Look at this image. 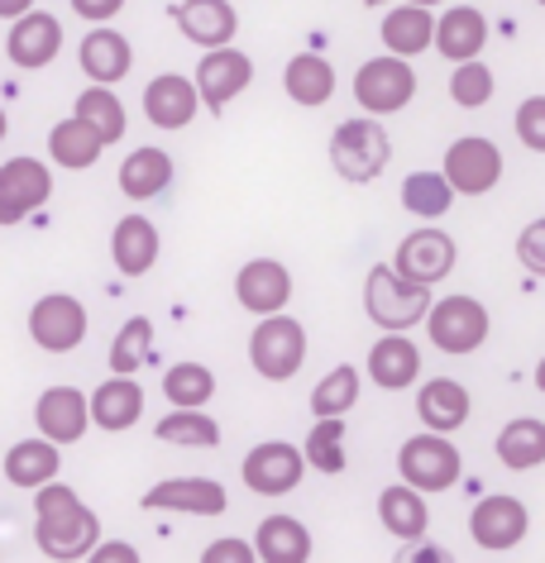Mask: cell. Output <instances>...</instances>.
<instances>
[{"instance_id":"6da1fadb","label":"cell","mask_w":545,"mask_h":563,"mask_svg":"<svg viewBox=\"0 0 545 563\" xmlns=\"http://www.w3.org/2000/svg\"><path fill=\"white\" fill-rule=\"evenodd\" d=\"M34 520H39V549L48 559H91V549L101 544V520L73 487H63L58 477L34 492Z\"/></svg>"},{"instance_id":"7a4b0ae2","label":"cell","mask_w":545,"mask_h":563,"mask_svg":"<svg viewBox=\"0 0 545 563\" xmlns=\"http://www.w3.org/2000/svg\"><path fill=\"white\" fill-rule=\"evenodd\" d=\"M363 311L379 330H412L430 316V287L402 277L393 263H373L363 277Z\"/></svg>"},{"instance_id":"3957f363","label":"cell","mask_w":545,"mask_h":563,"mask_svg":"<svg viewBox=\"0 0 545 563\" xmlns=\"http://www.w3.org/2000/svg\"><path fill=\"white\" fill-rule=\"evenodd\" d=\"M393 158V139L379 124V115H355L330 134V167L355 187H369Z\"/></svg>"},{"instance_id":"277c9868","label":"cell","mask_w":545,"mask_h":563,"mask_svg":"<svg viewBox=\"0 0 545 563\" xmlns=\"http://www.w3.org/2000/svg\"><path fill=\"white\" fill-rule=\"evenodd\" d=\"M249 363L263 383H287V377L302 373L306 363V330L302 320H292L287 311L259 316L254 334H249Z\"/></svg>"},{"instance_id":"5b68a950","label":"cell","mask_w":545,"mask_h":563,"mask_svg":"<svg viewBox=\"0 0 545 563\" xmlns=\"http://www.w3.org/2000/svg\"><path fill=\"white\" fill-rule=\"evenodd\" d=\"M397 473L402 483H412L416 492H450L465 477V459L450 444V434L440 430H422L397 449Z\"/></svg>"},{"instance_id":"8992f818","label":"cell","mask_w":545,"mask_h":563,"mask_svg":"<svg viewBox=\"0 0 545 563\" xmlns=\"http://www.w3.org/2000/svg\"><path fill=\"white\" fill-rule=\"evenodd\" d=\"M416 96V73H412V58H397V53H383V58H369L355 73V101L359 110L369 115H397L407 110Z\"/></svg>"},{"instance_id":"52a82bcc","label":"cell","mask_w":545,"mask_h":563,"mask_svg":"<svg viewBox=\"0 0 545 563\" xmlns=\"http://www.w3.org/2000/svg\"><path fill=\"white\" fill-rule=\"evenodd\" d=\"M488 330H493V316H488L483 301L473 297H445V301H430V316H426V334L440 354H473V349L488 344Z\"/></svg>"},{"instance_id":"ba28073f","label":"cell","mask_w":545,"mask_h":563,"mask_svg":"<svg viewBox=\"0 0 545 563\" xmlns=\"http://www.w3.org/2000/svg\"><path fill=\"white\" fill-rule=\"evenodd\" d=\"M306 468H312V463H306V454H302L297 444L263 440V444H254L244 454L240 477H244L249 492H259V497H287V492H297Z\"/></svg>"},{"instance_id":"9c48e42d","label":"cell","mask_w":545,"mask_h":563,"mask_svg":"<svg viewBox=\"0 0 545 563\" xmlns=\"http://www.w3.org/2000/svg\"><path fill=\"white\" fill-rule=\"evenodd\" d=\"M87 325H91L87 306L77 297H67V291H48L30 311V340L44 349V354H73V349L87 340Z\"/></svg>"},{"instance_id":"30bf717a","label":"cell","mask_w":545,"mask_h":563,"mask_svg":"<svg viewBox=\"0 0 545 563\" xmlns=\"http://www.w3.org/2000/svg\"><path fill=\"white\" fill-rule=\"evenodd\" d=\"M526 530H531L526 501L508 497V492H488V497H479L473 501V511H469V534H473V544L479 549H488V554L516 549L526 540Z\"/></svg>"},{"instance_id":"8fae6325","label":"cell","mask_w":545,"mask_h":563,"mask_svg":"<svg viewBox=\"0 0 545 563\" xmlns=\"http://www.w3.org/2000/svg\"><path fill=\"white\" fill-rule=\"evenodd\" d=\"M445 177L459 196H488L502 181V148L483 134H465L445 148Z\"/></svg>"},{"instance_id":"7c38bea8","label":"cell","mask_w":545,"mask_h":563,"mask_svg":"<svg viewBox=\"0 0 545 563\" xmlns=\"http://www.w3.org/2000/svg\"><path fill=\"white\" fill-rule=\"evenodd\" d=\"M63 53V20L48 10H24L20 20H10L6 34V58L20 73H44V67Z\"/></svg>"},{"instance_id":"4fadbf2b","label":"cell","mask_w":545,"mask_h":563,"mask_svg":"<svg viewBox=\"0 0 545 563\" xmlns=\"http://www.w3.org/2000/svg\"><path fill=\"white\" fill-rule=\"evenodd\" d=\"M249 81H254V58H249V53H240L235 44L206 48V53H201V63H197V91H201V106H206V110L226 115V106H230L240 91H249Z\"/></svg>"},{"instance_id":"5bb4252c","label":"cell","mask_w":545,"mask_h":563,"mask_svg":"<svg viewBox=\"0 0 545 563\" xmlns=\"http://www.w3.org/2000/svg\"><path fill=\"white\" fill-rule=\"evenodd\" d=\"M53 196V173L39 158H6L0 163V224L30 220Z\"/></svg>"},{"instance_id":"9a60e30c","label":"cell","mask_w":545,"mask_h":563,"mask_svg":"<svg viewBox=\"0 0 545 563\" xmlns=\"http://www.w3.org/2000/svg\"><path fill=\"white\" fill-rule=\"evenodd\" d=\"M455 258H459L455 239L445 234V230H436V224H422V230H412V234L397 244L393 267H397L402 277L436 287V282H445V277L455 273Z\"/></svg>"},{"instance_id":"2e32d148","label":"cell","mask_w":545,"mask_h":563,"mask_svg":"<svg viewBox=\"0 0 545 563\" xmlns=\"http://www.w3.org/2000/svg\"><path fill=\"white\" fill-rule=\"evenodd\" d=\"M144 511H187V516H220L230 506L216 477H163L144 492Z\"/></svg>"},{"instance_id":"e0dca14e","label":"cell","mask_w":545,"mask_h":563,"mask_svg":"<svg viewBox=\"0 0 545 563\" xmlns=\"http://www.w3.org/2000/svg\"><path fill=\"white\" fill-rule=\"evenodd\" d=\"M34 426L39 434H48L53 444H77L81 434L91 430V397L77 387H48L44 397L34 401Z\"/></svg>"},{"instance_id":"ac0fdd59","label":"cell","mask_w":545,"mask_h":563,"mask_svg":"<svg viewBox=\"0 0 545 563\" xmlns=\"http://www.w3.org/2000/svg\"><path fill=\"white\" fill-rule=\"evenodd\" d=\"M201 110V91H197V77H182V73H159L144 87V115L149 124L159 130H187Z\"/></svg>"},{"instance_id":"d6986e66","label":"cell","mask_w":545,"mask_h":563,"mask_svg":"<svg viewBox=\"0 0 545 563\" xmlns=\"http://www.w3.org/2000/svg\"><path fill=\"white\" fill-rule=\"evenodd\" d=\"M235 301L254 316H273V311H287L292 301V273L277 258H254L240 267L235 277Z\"/></svg>"},{"instance_id":"ffe728a7","label":"cell","mask_w":545,"mask_h":563,"mask_svg":"<svg viewBox=\"0 0 545 563\" xmlns=\"http://www.w3.org/2000/svg\"><path fill=\"white\" fill-rule=\"evenodd\" d=\"M177 30L197 48H226L240 34V15L230 0H182L177 5Z\"/></svg>"},{"instance_id":"44dd1931","label":"cell","mask_w":545,"mask_h":563,"mask_svg":"<svg viewBox=\"0 0 545 563\" xmlns=\"http://www.w3.org/2000/svg\"><path fill=\"white\" fill-rule=\"evenodd\" d=\"M77 63H81V73H87L91 81H101V87H116V81L130 77V67H134V48H130V38L116 34L110 24H96V30H91L87 38H81Z\"/></svg>"},{"instance_id":"7402d4cb","label":"cell","mask_w":545,"mask_h":563,"mask_svg":"<svg viewBox=\"0 0 545 563\" xmlns=\"http://www.w3.org/2000/svg\"><path fill=\"white\" fill-rule=\"evenodd\" d=\"M416 416H422L426 430L455 434L473 416V397L455 377H430V383H422V391H416Z\"/></svg>"},{"instance_id":"603a6c76","label":"cell","mask_w":545,"mask_h":563,"mask_svg":"<svg viewBox=\"0 0 545 563\" xmlns=\"http://www.w3.org/2000/svg\"><path fill=\"white\" fill-rule=\"evenodd\" d=\"M139 416H144V387L134 383V373H116L91 391V426L120 434L139 426Z\"/></svg>"},{"instance_id":"cb8c5ba5","label":"cell","mask_w":545,"mask_h":563,"mask_svg":"<svg viewBox=\"0 0 545 563\" xmlns=\"http://www.w3.org/2000/svg\"><path fill=\"white\" fill-rule=\"evenodd\" d=\"M369 377L383 391H402L422 377V349L407 340V330H388L383 340L369 349Z\"/></svg>"},{"instance_id":"d4e9b609","label":"cell","mask_w":545,"mask_h":563,"mask_svg":"<svg viewBox=\"0 0 545 563\" xmlns=\"http://www.w3.org/2000/svg\"><path fill=\"white\" fill-rule=\"evenodd\" d=\"M63 444H53L48 434H39V440H20L10 444L6 454V483L20 487V492H39L44 483H53V477L63 473Z\"/></svg>"},{"instance_id":"484cf974","label":"cell","mask_w":545,"mask_h":563,"mask_svg":"<svg viewBox=\"0 0 545 563\" xmlns=\"http://www.w3.org/2000/svg\"><path fill=\"white\" fill-rule=\"evenodd\" d=\"M488 44V20H483V10H473V5H450L445 15L436 20V53L445 63H469V58H479Z\"/></svg>"},{"instance_id":"4316f807","label":"cell","mask_w":545,"mask_h":563,"mask_svg":"<svg viewBox=\"0 0 545 563\" xmlns=\"http://www.w3.org/2000/svg\"><path fill=\"white\" fill-rule=\"evenodd\" d=\"M159 224H153L149 216H124L116 224V234H110V253H116V267L124 277H144L153 273V263H159Z\"/></svg>"},{"instance_id":"83f0119b","label":"cell","mask_w":545,"mask_h":563,"mask_svg":"<svg viewBox=\"0 0 545 563\" xmlns=\"http://www.w3.org/2000/svg\"><path fill=\"white\" fill-rule=\"evenodd\" d=\"M101 153H106L101 130L81 120L77 110L48 130V158L58 163V167H67V173H87V167H91L96 158H101Z\"/></svg>"},{"instance_id":"f1b7e54d","label":"cell","mask_w":545,"mask_h":563,"mask_svg":"<svg viewBox=\"0 0 545 563\" xmlns=\"http://www.w3.org/2000/svg\"><path fill=\"white\" fill-rule=\"evenodd\" d=\"M383 48L397 53V58H416V53L436 48V15H430V5L402 0L397 10H388L383 15Z\"/></svg>"},{"instance_id":"f546056e","label":"cell","mask_w":545,"mask_h":563,"mask_svg":"<svg viewBox=\"0 0 545 563\" xmlns=\"http://www.w3.org/2000/svg\"><path fill=\"white\" fill-rule=\"evenodd\" d=\"M173 187V158H167V148H134L130 158L120 163V191L130 196V201H153V196H163Z\"/></svg>"},{"instance_id":"4dcf8cb0","label":"cell","mask_w":545,"mask_h":563,"mask_svg":"<svg viewBox=\"0 0 545 563\" xmlns=\"http://www.w3.org/2000/svg\"><path fill=\"white\" fill-rule=\"evenodd\" d=\"M283 91H287V101L302 110L326 106L335 96V67L320 58V53H297L283 73Z\"/></svg>"},{"instance_id":"1f68e13d","label":"cell","mask_w":545,"mask_h":563,"mask_svg":"<svg viewBox=\"0 0 545 563\" xmlns=\"http://www.w3.org/2000/svg\"><path fill=\"white\" fill-rule=\"evenodd\" d=\"M379 520L388 534L397 540H422L426 526H430V511H426V497L416 492L412 483H393L379 492Z\"/></svg>"},{"instance_id":"d6a6232c","label":"cell","mask_w":545,"mask_h":563,"mask_svg":"<svg viewBox=\"0 0 545 563\" xmlns=\"http://www.w3.org/2000/svg\"><path fill=\"white\" fill-rule=\"evenodd\" d=\"M498 459L512 473H531L545 463V420L541 416H516L498 430Z\"/></svg>"},{"instance_id":"836d02e7","label":"cell","mask_w":545,"mask_h":563,"mask_svg":"<svg viewBox=\"0 0 545 563\" xmlns=\"http://www.w3.org/2000/svg\"><path fill=\"white\" fill-rule=\"evenodd\" d=\"M254 549L263 563H306L312 559V530L297 516H263Z\"/></svg>"},{"instance_id":"e575fe53","label":"cell","mask_w":545,"mask_h":563,"mask_svg":"<svg viewBox=\"0 0 545 563\" xmlns=\"http://www.w3.org/2000/svg\"><path fill=\"white\" fill-rule=\"evenodd\" d=\"M163 444H182V449H216L220 444V426L216 416H206V406H173V416H163L153 426Z\"/></svg>"},{"instance_id":"d590c367","label":"cell","mask_w":545,"mask_h":563,"mask_svg":"<svg viewBox=\"0 0 545 563\" xmlns=\"http://www.w3.org/2000/svg\"><path fill=\"white\" fill-rule=\"evenodd\" d=\"M455 187L445 173H412L407 181H402V210L416 220H440L445 210L455 206Z\"/></svg>"},{"instance_id":"8d00e7d4","label":"cell","mask_w":545,"mask_h":563,"mask_svg":"<svg viewBox=\"0 0 545 563\" xmlns=\"http://www.w3.org/2000/svg\"><path fill=\"white\" fill-rule=\"evenodd\" d=\"M73 110H77V115L87 120V124H96V130H101L106 144H120L124 130H130V120H124L120 96L110 91V87H101V81H91V87L77 96V106H73Z\"/></svg>"},{"instance_id":"74e56055","label":"cell","mask_w":545,"mask_h":563,"mask_svg":"<svg viewBox=\"0 0 545 563\" xmlns=\"http://www.w3.org/2000/svg\"><path fill=\"white\" fill-rule=\"evenodd\" d=\"M302 454L316 473H345V416H316Z\"/></svg>"},{"instance_id":"f35d334b","label":"cell","mask_w":545,"mask_h":563,"mask_svg":"<svg viewBox=\"0 0 545 563\" xmlns=\"http://www.w3.org/2000/svg\"><path fill=\"white\" fill-rule=\"evenodd\" d=\"M153 354V325L149 316H130L120 334L110 340V373H139Z\"/></svg>"},{"instance_id":"ab89813d","label":"cell","mask_w":545,"mask_h":563,"mask_svg":"<svg viewBox=\"0 0 545 563\" xmlns=\"http://www.w3.org/2000/svg\"><path fill=\"white\" fill-rule=\"evenodd\" d=\"M163 397L173 406H206L216 397V373L206 363H173L163 377Z\"/></svg>"},{"instance_id":"60d3db41","label":"cell","mask_w":545,"mask_h":563,"mask_svg":"<svg viewBox=\"0 0 545 563\" xmlns=\"http://www.w3.org/2000/svg\"><path fill=\"white\" fill-rule=\"evenodd\" d=\"M355 401H359V368L340 363V368H330L316 383V391H312V416H349V411H355Z\"/></svg>"},{"instance_id":"b9f144b4","label":"cell","mask_w":545,"mask_h":563,"mask_svg":"<svg viewBox=\"0 0 545 563\" xmlns=\"http://www.w3.org/2000/svg\"><path fill=\"white\" fill-rule=\"evenodd\" d=\"M493 91H498V81H493V67H488V63H479V58L455 63V73H450V101L459 110H483L488 101H493Z\"/></svg>"},{"instance_id":"7bdbcfd3","label":"cell","mask_w":545,"mask_h":563,"mask_svg":"<svg viewBox=\"0 0 545 563\" xmlns=\"http://www.w3.org/2000/svg\"><path fill=\"white\" fill-rule=\"evenodd\" d=\"M512 130L531 153H545V96H526V101L516 106Z\"/></svg>"},{"instance_id":"ee69618b","label":"cell","mask_w":545,"mask_h":563,"mask_svg":"<svg viewBox=\"0 0 545 563\" xmlns=\"http://www.w3.org/2000/svg\"><path fill=\"white\" fill-rule=\"evenodd\" d=\"M516 258H522V267L531 277H545V216L531 220L522 239H516Z\"/></svg>"},{"instance_id":"f6af8a7d","label":"cell","mask_w":545,"mask_h":563,"mask_svg":"<svg viewBox=\"0 0 545 563\" xmlns=\"http://www.w3.org/2000/svg\"><path fill=\"white\" fill-rule=\"evenodd\" d=\"M206 563H254L259 559V549L254 544H244V540H216V544H206Z\"/></svg>"},{"instance_id":"bcb514c9","label":"cell","mask_w":545,"mask_h":563,"mask_svg":"<svg viewBox=\"0 0 545 563\" xmlns=\"http://www.w3.org/2000/svg\"><path fill=\"white\" fill-rule=\"evenodd\" d=\"M124 10V0H73V15H81L87 24H110Z\"/></svg>"},{"instance_id":"7dc6e473","label":"cell","mask_w":545,"mask_h":563,"mask_svg":"<svg viewBox=\"0 0 545 563\" xmlns=\"http://www.w3.org/2000/svg\"><path fill=\"white\" fill-rule=\"evenodd\" d=\"M91 559L96 563H110V559H116V563H139V549H130V544H96Z\"/></svg>"},{"instance_id":"c3c4849f","label":"cell","mask_w":545,"mask_h":563,"mask_svg":"<svg viewBox=\"0 0 545 563\" xmlns=\"http://www.w3.org/2000/svg\"><path fill=\"white\" fill-rule=\"evenodd\" d=\"M24 10H34V0H0V20H20Z\"/></svg>"},{"instance_id":"681fc988","label":"cell","mask_w":545,"mask_h":563,"mask_svg":"<svg viewBox=\"0 0 545 563\" xmlns=\"http://www.w3.org/2000/svg\"><path fill=\"white\" fill-rule=\"evenodd\" d=\"M536 387H541V391H545V358H541V363H536Z\"/></svg>"},{"instance_id":"f907efd6","label":"cell","mask_w":545,"mask_h":563,"mask_svg":"<svg viewBox=\"0 0 545 563\" xmlns=\"http://www.w3.org/2000/svg\"><path fill=\"white\" fill-rule=\"evenodd\" d=\"M6 130H10V120H6V110H0V139H6Z\"/></svg>"},{"instance_id":"816d5d0a","label":"cell","mask_w":545,"mask_h":563,"mask_svg":"<svg viewBox=\"0 0 545 563\" xmlns=\"http://www.w3.org/2000/svg\"><path fill=\"white\" fill-rule=\"evenodd\" d=\"M412 5H440V0H412Z\"/></svg>"},{"instance_id":"f5cc1de1","label":"cell","mask_w":545,"mask_h":563,"mask_svg":"<svg viewBox=\"0 0 545 563\" xmlns=\"http://www.w3.org/2000/svg\"><path fill=\"white\" fill-rule=\"evenodd\" d=\"M363 5H383V0H363Z\"/></svg>"},{"instance_id":"db71d44e","label":"cell","mask_w":545,"mask_h":563,"mask_svg":"<svg viewBox=\"0 0 545 563\" xmlns=\"http://www.w3.org/2000/svg\"><path fill=\"white\" fill-rule=\"evenodd\" d=\"M536 5H545V0H536Z\"/></svg>"}]
</instances>
